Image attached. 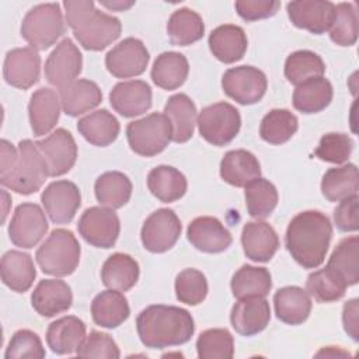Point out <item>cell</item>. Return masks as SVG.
Masks as SVG:
<instances>
[{"label": "cell", "instance_id": "cell-45", "mask_svg": "<svg viewBox=\"0 0 359 359\" xmlns=\"http://www.w3.org/2000/svg\"><path fill=\"white\" fill-rule=\"evenodd\" d=\"M245 205L251 217L266 219L278 205V191L265 178H257L245 187Z\"/></svg>", "mask_w": 359, "mask_h": 359}, {"label": "cell", "instance_id": "cell-33", "mask_svg": "<svg viewBox=\"0 0 359 359\" xmlns=\"http://www.w3.org/2000/svg\"><path fill=\"white\" fill-rule=\"evenodd\" d=\"M118 119L107 109H97L77 122V130L91 144L105 147L114 143L119 135Z\"/></svg>", "mask_w": 359, "mask_h": 359}, {"label": "cell", "instance_id": "cell-16", "mask_svg": "<svg viewBox=\"0 0 359 359\" xmlns=\"http://www.w3.org/2000/svg\"><path fill=\"white\" fill-rule=\"evenodd\" d=\"M43 156L49 177H59L69 172L77 160V144L72 133L63 128L56 129L48 137L35 142Z\"/></svg>", "mask_w": 359, "mask_h": 359}, {"label": "cell", "instance_id": "cell-37", "mask_svg": "<svg viewBox=\"0 0 359 359\" xmlns=\"http://www.w3.org/2000/svg\"><path fill=\"white\" fill-rule=\"evenodd\" d=\"M147 187L158 201L170 203L185 195L188 184L180 170L171 165H158L149 172Z\"/></svg>", "mask_w": 359, "mask_h": 359}, {"label": "cell", "instance_id": "cell-50", "mask_svg": "<svg viewBox=\"0 0 359 359\" xmlns=\"http://www.w3.org/2000/svg\"><path fill=\"white\" fill-rule=\"evenodd\" d=\"M352 149L353 142L348 135L327 133L320 139V143L314 150V154L323 161L342 164L349 158Z\"/></svg>", "mask_w": 359, "mask_h": 359}, {"label": "cell", "instance_id": "cell-39", "mask_svg": "<svg viewBox=\"0 0 359 359\" xmlns=\"http://www.w3.org/2000/svg\"><path fill=\"white\" fill-rule=\"evenodd\" d=\"M359 180L355 164H344L330 168L321 180V192L330 202H341L346 198L358 195Z\"/></svg>", "mask_w": 359, "mask_h": 359}, {"label": "cell", "instance_id": "cell-8", "mask_svg": "<svg viewBox=\"0 0 359 359\" xmlns=\"http://www.w3.org/2000/svg\"><path fill=\"white\" fill-rule=\"evenodd\" d=\"M201 136L213 146L229 144L240 132L241 116L229 102L205 107L196 119Z\"/></svg>", "mask_w": 359, "mask_h": 359}, {"label": "cell", "instance_id": "cell-12", "mask_svg": "<svg viewBox=\"0 0 359 359\" xmlns=\"http://www.w3.org/2000/svg\"><path fill=\"white\" fill-rule=\"evenodd\" d=\"M48 220L36 203H21L15 208L8 226V237L15 247L34 248L46 234Z\"/></svg>", "mask_w": 359, "mask_h": 359}, {"label": "cell", "instance_id": "cell-54", "mask_svg": "<svg viewBox=\"0 0 359 359\" xmlns=\"http://www.w3.org/2000/svg\"><path fill=\"white\" fill-rule=\"evenodd\" d=\"M358 195L346 198L339 202V205L334 210V222L339 231L349 233L356 231L359 229V217H358Z\"/></svg>", "mask_w": 359, "mask_h": 359}, {"label": "cell", "instance_id": "cell-17", "mask_svg": "<svg viewBox=\"0 0 359 359\" xmlns=\"http://www.w3.org/2000/svg\"><path fill=\"white\" fill-rule=\"evenodd\" d=\"M289 20L297 28L320 35L328 31L335 17V4L328 0H300L286 6Z\"/></svg>", "mask_w": 359, "mask_h": 359}, {"label": "cell", "instance_id": "cell-53", "mask_svg": "<svg viewBox=\"0 0 359 359\" xmlns=\"http://www.w3.org/2000/svg\"><path fill=\"white\" fill-rule=\"evenodd\" d=\"M234 7L243 20L257 21L275 15L280 3L275 0H238Z\"/></svg>", "mask_w": 359, "mask_h": 359}, {"label": "cell", "instance_id": "cell-7", "mask_svg": "<svg viewBox=\"0 0 359 359\" xmlns=\"http://www.w3.org/2000/svg\"><path fill=\"white\" fill-rule=\"evenodd\" d=\"M126 137L136 154L153 157L161 153L172 140L171 122L164 114L153 112L130 122L126 128Z\"/></svg>", "mask_w": 359, "mask_h": 359}, {"label": "cell", "instance_id": "cell-20", "mask_svg": "<svg viewBox=\"0 0 359 359\" xmlns=\"http://www.w3.org/2000/svg\"><path fill=\"white\" fill-rule=\"evenodd\" d=\"M112 108L125 118L144 114L151 107V88L143 80L121 81L109 93Z\"/></svg>", "mask_w": 359, "mask_h": 359}, {"label": "cell", "instance_id": "cell-51", "mask_svg": "<svg viewBox=\"0 0 359 359\" xmlns=\"http://www.w3.org/2000/svg\"><path fill=\"white\" fill-rule=\"evenodd\" d=\"M45 349L41 342V338L29 330H18L11 337L8 346L6 349V359H24L34 358L41 359L45 358Z\"/></svg>", "mask_w": 359, "mask_h": 359}, {"label": "cell", "instance_id": "cell-30", "mask_svg": "<svg viewBox=\"0 0 359 359\" xmlns=\"http://www.w3.org/2000/svg\"><path fill=\"white\" fill-rule=\"evenodd\" d=\"M59 98L66 115L79 116L98 107L102 101V93L94 81L80 79L60 88Z\"/></svg>", "mask_w": 359, "mask_h": 359}, {"label": "cell", "instance_id": "cell-3", "mask_svg": "<svg viewBox=\"0 0 359 359\" xmlns=\"http://www.w3.org/2000/svg\"><path fill=\"white\" fill-rule=\"evenodd\" d=\"M67 25L73 29L74 38L87 50H102L121 35V21L95 8L93 1L63 3Z\"/></svg>", "mask_w": 359, "mask_h": 359}, {"label": "cell", "instance_id": "cell-18", "mask_svg": "<svg viewBox=\"0 0 359 359\" xmlns=\"http://www.w3.org/2000/svg\"><path fill=\"white\" fill-rule=\"evenodd\" d=\"M41 74V56L32 48H15L7 52L3 76L7 84L27 90L38 83Z\"/></svg>", "mask_w": 359, "mask_h": 359}, {"label": "cell", "instance_id": "cell-15", "mask_svg": "<svg viewBox=\"0 0 359 359\" xmlns=\"http://www.w3.org/2000/svg\"><path fill=\"white\" fill-rule=\"evenodd\" d=\"M83 56L72 39L60 41L45 62V79L49 84L63 88L81 73Z\"/></svg>", "mask_w": 359, "mask_h": 359}, {"label": "cell", "instance_id": "cell-19", "mask_svg": "<svg viewBox=\"0 0 359 359\" xmlns=\"http://www.w3.org/2000/svg\"><path fill=\"white\" fill-rule=\"evenodd\" d=\"M271 320V307L262 296L241 297L233 306L230 321L236 332L244 337H252L266 328Z\"/></svg>", "mask_w": 359, "mask_h": 359}, {"label": "cell", "instance_id": "cell-55", "mask_svg": "<svg viewBox=\"0 0 359 359\" xmlns=\"http://www.w3.org/2000/svg\"><path fill=\"white\" fill-rule=\"evenodd\" d=\"M342 323L345 332L353 339L359 341V321H358V299H352L344 304Z\"/></svg>", "mask_w": 359, "mask_h": 359}, {"label": "cell", "instance_id": "cell-48", "mask_svg": "<svg viewBox=\"0 0 359 359\" xmlns=\"http://www.w3.org/2000/svg\"><path fill=\"white\" fill-rule=\"evenodd\" d=\"M330 31V38L339 46H352L358 41V13L353 3H339L335 6V17Z\"/></svg>", "mask_w": 359, "mask_h": 359}, {"label": "cell", "instance_id": "cell-49", "mask_svg": "<svg viewBox=\"0 0 359 359\" xmlns=\"http://www.w3.org/2000/svg\"><path fill=\"white\" fill-rule=\"evenodd\" d=\"M175 296L181 303L196 306L208 296V280L205 275L194 268L182 269L175 278Z\"/></svg>", "mask_w": 359, "mask_h": 359}, {"label": "cell", "instance_id": "cell-23", "mask_svg": "<svg viewBox=\"0 0 359 359\" xmlns=\"http://www.w3.org/2000/svg\"><path fill=\"white\" fill-rule=\"evenodd\" d=\"M241 244L247 258L254 262H268L279 248V237L266 222H248L243 227Z\"/></svg>", "mask_w": 359, "mask_h": 359}, {"label": "cell", "instance_id": "cell-28", "mask_svg": "<svg viewBox=\"0 0 359 359\" xmlns=\"http://www.w3.org/2000/svg\"><path fill=\"white\" fill-rule=\"evenodd\" d=\"M209 48L213 56L223 63L240 60L247 50V35L238 25L224 24L215 28L209 35Z\"/></svg>", "mask_w": 359, "mask_h": 359}, {"label": "cell", "instance_id": "cell-31", "mask_svg": "<svg viewBox=\"0 0 359 359\" xmlns=\"http://www.w3.org/2000/svg\"><path fill=\"white\" fill-rule=\"evenodd\" d=\"M164 115L171 122L172 142L185 143L192 137L198 116L196 107L187 94L171 95L164 107Z\"/></svg>", "mask_w": 359, "mask_h": 359}, {"label": "cell", "instance_id": "cell-14", "mask_svg": "<svg viewBox=\"0 0 359 359\" xmlns=\"http://www.w3.org/2000/svg\"><path fill=\"white\" fill-rule=\"evenodd\" d=\"M46 215L55 224L70 223L80 208L81 194L79 187L67 180L50 182L41 195Z\"/></svg>", "mask_w": 359, "mask_h": 359}, {"label": "cell", "instance_id": "cell-6", "mask_svg": "<svg viewBox=\"0 0 359 359\" xmlns=\"http://www.w3.org/2000/svg\"><path fill=\"white\" fill-rule=\"evenodd\" d=\"M65 34V22L57 3L32 7L21 22V36L35 50L50 48Z\"/></svg>", "mask_w": 359, "mask_h": 359}, {"label": "cell", "instance_id": "cell-10", "mask_svg": "<svg viewBox=\"0 0 359 359\" xmlns=\"http://www.w3.org/2000/svg\"><path fill=\"white\" fill-rule=\"evenodd\" d=\"M181 230V222L172 209H157L143 223L140 231L142 244L150 252H165L175 245Z\"/></svg>", "mask_w": 359, "mask_h": 359}, {"label": "cell", "instance_id": "cell-1", "mask_svg": "<svg viewBox=\"0 0 359 359\" xmlns=\"http://www.w3.org/2000/svg\"><path fill=\"white\" fill-rule=\"evenodd\" d=\"M332 237L330 219L318 210L296 215L286 230L285 245L292 258L306 269H314L324 262Z\"/></svg>", "mask_w": 359, "mask_h": 359}, {"label": "cell", "instance_id": "cell-21", "mask_svg": "<svg viewBox=\"0 0 359 359\" xmlns=\"http://www.w3.org/2000/svg\"><path fill=\"white\" fill-rule=\"evenodd\" d=\"M189 243L199 251L217 254L227 250L233 241L230 231L222 222L212 216H201L194 219L187 230Z\"/></svg>", "mask_w": 359, "mask_h": 359}, {"label": "cell", "instance_id": "cell-41", "mask_svg": "<svg viewBox=\"0 0 359 359\" xmlns=\"http://www.w3.org/2000/svg\"><path fill=\"white\" fill-rule=\"evenodd\" d=\"M94 192L102 206L119 209L130 199L132 182L123 172L107 171L95 180Z\"/></svg>", "mask_w": 359, "mask_h": 359}, {"label": "cell", "instance_id": "cell-22", "mask_svg": "<svg viewBox=\"0 0 359 359\" xmlns=\"http://www.w3.org/2000/svg\"><path fill=\"white\" fill-rule=\"evenodd\" d=\"M34 310L42 317H53L67 311L73 303L70 286L60 279L41 280L31 294Z\"/></svg>", "mask_w": 359, "mask_h": 359}, {"label": "cell", "instance_id": "cell-11", "mask_svg": "<svg viewBox=\"0 0 359 359\" xmlns=\"http://www.w3.org/2000/svg\"><path fill=\"white\" fill-rule=\"evenodd\" d=\"M266 86V76L254 66L231 67L222 77L224 94L241 105H251L261 101L265 95Z\"/></svg>", "mask_w": 359, "mask_h": 359}, {"label": "cell", "instance_id": "cell-29", "mask_svg": "<svg viewBox=\"0 0 359 359\" xmlns=\"http://www.w3.org/2000/svg\"><path fill=\"white\" fill-rule=\"evenodd\" d=\"M276 317L290 325L304 323L311 311L310 294L299 286H285L276 290L273 296Z\"/></svg>", "mask_w": 359, "mask_h": 359}, {"label": "cell", "instance_id": "cell-26", "mask_svg": "<svg viewBox=\"0 0 359 359\" xmlns=\"http://www.w3.org/2000/svg\"><path fill=\"white\" fill-rule=\"evenodd\" d=\"M259 175L261 165L258 158L244 149L227 151L220 161V177L233 187H247Z\"/></svg>", "mask_w": 359, "mask_h": 359}, {"label": "cell", "instance_id": "cell-34", "mask_svg": "<svg viewBox=\"0 0 359 359\" xmlns=\"http://www.w3.org/2000/svg\"><path fill=\"white\" fill-rule=\"evenodd\" d=\"M139 264L123 252H115L107 258L101 269V280L108 289L126 292L139 279Z\"/></svg>", "mask_w": 359, "mask_h": 359}, {"label": "cell", "instance_id": "cell-35", "mask_svg": "<svg viewBox=\"0 0 359 359\" xmlns=\"http://www.w3.org/2000/svg\"><path fill=\"white\" fill-rule=\"evenodd\" d=\"M189 73L187 57L178 52H163L157 56L151 67L153 83L163 90L181 87Z\"/></svg>", "mask_w": 359, "mask_h": 359}, {"label": "cell", "instance_id": "cell-44", "mask_svg": "<svg viewBox=\"0 0 359 359\" xmlns=\"http://www.w3.org/2000/svg\"><path fill=\"white\" fill-rule=\"evenodd\" d=\"M299 121L289 109H272L261 121L259 135L271 144L286 143L297 130Z\"/></svg>", "mask_w": 359, "mask_h": 359}, {"label": "cell", "instance_id": "cell-5", "mask_svg": "<svg viewBox=\"0 0 359 359\" xmlns=\"http://www.w3.org/2000/svg\"><path fill=\"white\" fill-rule=\"evenodd\" d=\"M80 244L76 236L66 229H55L36 250L35 258L43 273L67 276L80 262Z\"/></svg>", "mask_w": 359, "mask_h": 359}, {"label": "cell", "instance_id": "cell-36", "mask_svg": "<svg viewBox=\"0 0 359 359\" xmlns=\"http://www.w3.org/2000/svg\"><path fill=\"white\" fill-rule=\"evenodd\" d=\"M346 286L359 280V238L351 236L338 243L327 265Z\"/></svg>", "mask_w": 359, "mask_h": 359}, {"label": "cell", "instance_id": "cell-46", "mask_svg": "<svg viewBox=\"0 0 359 359\" xmlns=\"http://www.w3.org/2000/svg\"><path fill=\"white\" fill-rule=\"evenodd\" d=\"M307 293L318 303H331L339 300L346 290V285L330 269L323 268L307 276Z\"/></svg>", "mask_w": 359, "mask_h": 359}, {"label": "cell", "instance_id": "cell-57", "mask_svg": "<svg viewBox=\"0 0 359 359\" xmlns=\"http://www.w3.org/2000/svg\"><path fill=\"white\" fill-rule=\"evenodd\" d=\"M135 4V1H101V6L107 7L108 10L112 11H125L128 8H130Z\"/></svg>", "mask_w": 359, "mask_h": 359}, {"label": "cell", "instance_id": "cell-24", "mask_svg": "<svg viewBox=\"0 0 359 359\" xmlns=\"http://www.w3.org/2000/svg\"><path fill=\"white\" fill-rule=\"evenodd\" d=\"M60 107V98L50 88H39L31 95L28 115L34 136H45L56 126Z\"/></svg>", "mask_w": 359, "mask_h": 359}, {"label": "cell", "instance_id": "cell-40", "mask_svg": "<svg viewBox=\"0 0 359 359\" xmlns=\"http://www.w3.org/2000/svg\"><path fill=\"white\" fill-rule=\"evenodd\" d=\"M167 34L172 45L187 46L203 36L205 24L196 11L182 7L171 14L167 22Z\"/></svg>", "mask_w": 359, "mask_h": 359}, {"label": "cell", "instance_id": "cell-47", "mask_svg": "<svg viewBox=\"0 0 359 359\" xmlns=\"http://www.w3.org/2000/svg\"><path fill=\"white\" fill-rule=\"evenodd\" d=\"M198 356L202 359H230L234 355V339L226 328H210L196 339Z\"/></svg>", "mask_w": 359, "mask_h": 359}, {"label": "cell", "instance_id": "cell-27", "mask_svg": "<svg viewBox=\"0 0 359 359\" xmlns=\"http://www.w3.org/2000/svg\"><path fill=\"white\" fill-rule=\"evenodd\" d=\"M0 273L3 283L17 293L27 292L36 276L31 255L17 250H10L3 255Z\"/></svg>", "mask_w": 359, "mask_h": 359}, {"label": "cell", "instance_id": "cell-32", "mask_svg": "<svg viewBox=\"0 0 359 359\" xmlns=\"http://www.w3.org/2000/svg\"><path fill=\"white\" fill-rule=\"evenodd\" d=\"M130 314L128 299L119 290L108 289L98 293L91 303V316L97 325L116 328Z\"/></svg>", "mask_w": 359, "mask_h": 359}, {"label": "cell", "instance_id": "cell-38", "mask_svg": "<svg viewBox=\"0 0 359 359\" xmlns=\"http://www.w3.org/2000/svg\"><path fill=\"white\" fill-rule=\"evenodd\" d=\"M332 95V84L325 77H316L296 86L293 107L303 114H316L330 105Z\"/></svg>", "mask_w": 359, "mask_h": 359}, {"label": "cell", "instance_id": "cell-52", "mask_svg": "<svg viewBox=\"0 0 359 359\" xmlns=\"http://www.w3.org/2000/svg\"><path fill=\"white\" fill-rule=\"evenodd\" d=\"M76 353L80 358L118 359L121 356L119 348L115 341L108 334L100 331H91Z\"/></svg>", "mask_w": 359, "mask_h": 359}, {"label": "cell", "instance_id": "cell-56", "mask_svg": "<svg viewBox=\"0 0 359 359\" xmlns=\"http://www.w3.org/2000/svg\"><path fill=\"white\" fill-rule=\"evenodd\" d=\"M0 149H1V168H0V177L7 175L11 168L14 167L17 157H18V149H15L10 142L3 139L0 142Z\"/></svg>", "mask_w": 359, "mask_h": 359}, {"label": "cell", "instance_id": "cell-13", "mask_svg": "<svg viewBox=\"0 0 359 359\" xmlns=\"http://www.w3.org/2000/svg\"><path fill=\"white\" fill-rule=\"evenodd\" d=\"M149 50L137 38H126L115 45L105 56L108 72L118 79L140 76L149 63Z\"/></svg>", "mask_w": 359, "mask_h": 359}, {"label": "cell", "instance_id": "cell-9", "mask_svg": "<svg viewBox=\"0 0 359 359\" xmlns=\"http://www.w3.org/2000/svg\"><path fill=\"white\" fill-rule=\"evenodd\" d=\"M77 229L88 244L97 248H111L118 240L121 223L114 209L93 206L80 216Z\"/></svg>", "mask_w": 359, "mask_h": 359}, {"label": "cell", "instance_id": "cell-4", "mask_svg": "<svg viewBox=\"0 0 359 359\" xmlns=\"http://www.w3.org/2000/svg\"><path fill=\"white\" fill-rule=\"evenodd\" d=\"M48 177L49 171L43 156L32 140L25 139L18 143V157L14 167L7 175L0 177V182L17 194L31 195L42 188Z\"/></svg>", "mask_w": 359, "mask_h": 359}, {"label": "cell", "instance_id": "cell-42", "mask_svg": "<svg viewBox=\"0 0 359 359\" xmlns=\"http://www.w3.org/2000/svg\"><path fill=\"white\" fill-rule=\"evenodd\" d=\"M230 287L237 299L248 296L265 297L272 287V278L266 268L243 265L233 275Z\"/></svg>", "mask_w": 359, "mask_h": 359}, {"label": "cell", "instance_id": "cell-43", "mask_svg": "<svg viewBox=\"0 0 359 359\" xmlns=\"http://www.w3.org/2000/svg\"><path fill=\"white\" fill-rule=\"evenodd\" d=\"M324 73L325 65L323 59L311 50H296L286 57L285 77L294 86L316 77H323Z\"/></svg>", "mask_w": 359, "mask_h": 359}, {"label": "cell", "instance_id": "cell-25", "mask_svg": "<svg viewBox=\"0 0 359 359\" xmlns=\"http://www.w3.org/2000/svg\"><path fill=\"white\" fill-rule=\"evenodd\" d=\"M84 339L86 324L74 316H66L53 321L46 331L48 346L57 355L77 352Z\"/></svg>", "mask_w": 359, "mask_h": 359}, {"label": "cell", "instance_id": "cell-2", "mask_svg": "<svg viewBox=\"0 0 359 359\" xmlns=\"http://www.w3.org/2000/svg\"><path fill=\"white\" fill-rule=\"evenodd\" d=\"M136 330L146 348L163 349L188 342L194 335L195 324L185 309L153 304L139 313Z\"/></svg>", "mask_w": 359, "mask_h": 359}]
</instances>
